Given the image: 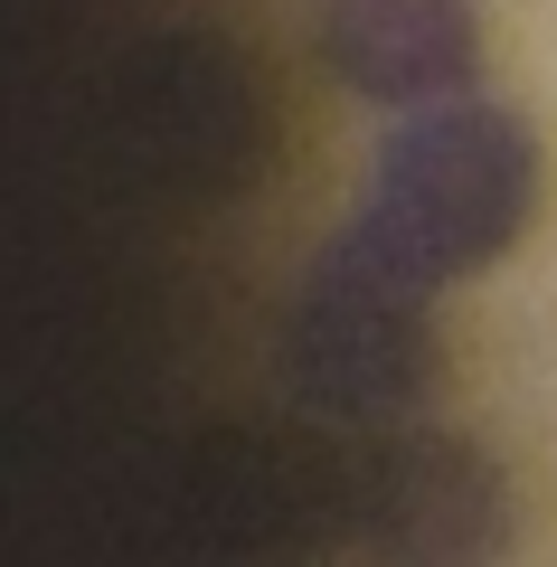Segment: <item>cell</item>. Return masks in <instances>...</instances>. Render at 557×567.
Instances as JSON below:
<instances>
[{"label": "cell", "mask_w": 557, "mask_h": 567, "mask_svg": "<svg viewBox=\"0 0 557 567\" xmlns=\"http://www.w3.org/2000/svg\"><path fill=\"white\" fill-rule=\"evenodd\" d=\"M538 208V152L501 114H425L388 142L369 237L398 256V275L435 284L510 246V227Z\"/></svg>", "instance_id": "1"}]
</instances>
